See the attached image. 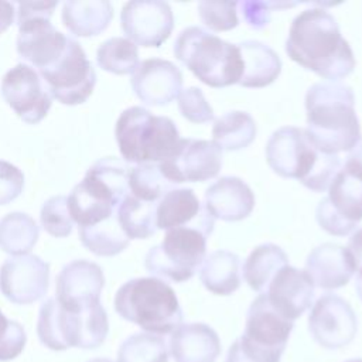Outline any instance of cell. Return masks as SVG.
<instances>
[{
	"label": "cell",
	"mask_w": 362,
	"mask_h": 362,
	"mask_svg": "<svg viewBox=\"0 0 362 362\" xmlns=\"http://www.w3.org/2000/svg\"><path fill=\"white\" fill-rule=\"evenodd\" d=\"M284 48L290 59L331 82L346 78L356 65L337 20L322 7L305 8L294 17Z\"/></svg>",
	"instance_id": "cell-1"
},
{
	"label": "cell",
	"mask_w": 362,
	"mask_h": 362,
	"mask_svg": "<svg viewBox=\"0 0 362 362\" xmlns=\"http://www.w3.org/2000/svg\"><path fill=\"white\" fill-rule=\"evenodd\" d=\"M307 127L311 141L325 154L349 151L361 139V124L351 86L341 82H318L305 98Z\"/></svg>",
	"instance_id": "cell-2"
},
{
	"label": "cell",
	"mask_w": 362,
	"mask_h": 362,
	"mask_svg": "<svg viewBox=\"0 0 362 362\" xmlns=\"http://www.w3.org/2000/svg\"><path fill=\"white\" fill-rule=\"evenodd\" d=\"M269 167L283 178H294L314 192L328 189L341 170L338 154H325L311 141L305 129L284 126L266 144Z\"/></svg>",
	"instance_id": "cell-3"
},
{
	"label": "cell",
	"mask_w": 362,
	"mask_h": 362,
	"mask_svg": "<svg viewBox=\"0 0 362 362\" xmlns=\"http://www.w3.org/2000/svg\"><path fill=\"white\" fill-rule=\"evenodd\" d=\"M129 173L127 163L116 157H103L86 171L68 197V209L78 228L100 223L117 214L129 194Z\"/></svg>",
	"instance_id": "cell-4"
},
{
	"label": "cell",
	"mask_w": 362,
	"mask_h": 362,
	"mask_svg": "<svg viewBox=\"0 0 362 362\" xmlns=\"http://www.w3.org/2000/svg\"><path fill=\"white\" fill-rule=\"evenodd\" d=\"M173 52L211 88L230 86L242 78L243 59L238 44L228 42L202 27L184 28L174 41Z\"/></svg>",
	"instance_id": "cell-5"
},
{
	"label": "cell",
	"mask_w": 362,
	"mask_h": 362,
	"mask_svg": "<svg viewBox=\"0 0 362 362\" xmlns=\"http://www.w3.org/2000/svg\"><path fill=\"white\" fill-rule=\"evenodd\" d=\"M116 313L148 334H170L182 322L175 291L161 279L137 277L126 281L115 296Z\"/></svg>",
	"instance_id": "cell-6"
},
{
	"label": "cell",
	"mask_w": 362,
	"mask_h": 362,
	"mask_svg": "<svg viewBox=\"0 0 362 362\" xmlns=\"http://www.w3.org/2000/svg\"><path fill=\"white\" fill-rule=\"evenodd\" d=\"M115 136L123 160L134 164H158L170 158L181 141L170 117L153 115L141 106H132L120 113Z\"/></svg>",
	"instance_id": "cell-7"
},
{
	"label": "cell",
	"mask_w": 362,
	"mask_h": 362,
	"mask_svg": "<svg viewBox=\"0 0 362 362\" xmlns=\"http://www.w3.org/2000/svg\"><path fill=\"white\" fill-rule=\"evenodd\" d=\"M107 332V314L100 303L76 313L68 311L55 298H48L40 307L37 334L49 349H95L105 342Z\"/></svg>",
	"instance_id": "cell-8"
},
{
	"label": "cell",
	"mask_w": 362,
	"mask_h": 362,
	"mask_svg": "<svg viewBox=\"0 0 362 362\" xmlns=\"http://www.w3.org/2000/svg\"><path fill=\"white\" fill-rule=\"evenodd\" d=\"M17 6V52L38 71L51 66L64 52L68 37L51 24L58 1H20Z\"/></svg>",
	"instance_id": "cell-9"
},
{
	"label": "cell",
	"mask_w": 362,
	"mask_h": 362,
	"mask_svg": "<svg viewBox=\"0 0 362 362\" xmlns=\"http://www.w3.org/2000/svg\"><path fill=\"white\" fill-rule=\"evenodd\" d=\"M208 236L197 228L165 230L160 245L153 246L144 260L148 273L174 283L189 280L206 255Z\"/></svg>",
	"instance_id": "cell-10"
},
{
	"label": "cell",
	"mask_w": 362,
	"mask_h": 362,
	"mask_svg": "<svg viewBox=\"0 0 362 362\" xmlns=\"http://www.w3.org/2000/svg\"><path fill=\"white\" fill-rule=\"evenodd\" d=\"M293 327L294 321L280 315L262 293L252 301L245 331L236 341L242 352L256 362H280Z\"/></svg>",
	"instance_id": "cell-11"
},
{
	"label": "cell",
	"mask_w": 362,
	"mask_h": 362,
	"mask_svg": "<svg viewBox=\"0 0 362 362\" xmlns=\"http://www.w3.org/2000/svg\"><path fill=\"white\" fill-rule=\"evenodd\" d=\"M51 98L64 105L83 103L93 92L96 74L78 41L68 37L61 57L40 71Z\"/></svg>",
	"instance_id": "cell-12"
},
{
	"label": "cell",
	"mask_w": 362,
	"mask_h": 362,
	"mask_svg": "<svg viewBox=\"0 0 362 362\" xmlns=\"http://www.w3.org/2000/svg\"><path fill=\"white\" fill-rule=\"evenodd\" d=\"M315 219L329 235L345 236L354 232L362 221V180L341 168L328 187V195L318 202Z\"/></svg>",
	"instance_id": "cell-13"
},
{
	"label": "cell",
	"mask_w": 362,
	"mask_h": 362,
	"mask_svg": "<svg viewBox=\"0 0 362 362\" xmlns=\"http://www.w3.org/2000/svg\"><path fill=\"white\" fill-rule=\"evenodd\" d=\"M308 331L322 348L339 349L356 335L358 318L351 304L338 294H322L308 314Z\"/></svg>",
	"instance_id": "cell-14"
},
{
	"label": "cell",
	"mask_w": 362,
	"mask_h": 362,
	"mask_svg": "<svg viewBox=\"0 0 362 362\" xmlns=\"http://www.w3.org/2000/svg\"><path fill=\"white\" fill-rule=\"evenodd\" d=\"M171 184L202 182L215 178L222 168V150L209 140L181 139L177 151L158 163Z\"/></svg>",
	"instance_id": "cell-15"
},
{
	"label": "cell",
	"mask_w": 362,
	"mask_h": 362,
	"mask_svg": "<svg viewBox=\"0 0 362 362\" xmlns=\"http://www.w3.org/2000/svg\"><path fill=\"white\" fill-rule=\"evenodd\" d=\"M1 96L28 124L40 123L51 107V95L40 74L27 64H17L1 81Z\"/></svg>",
	"instance_id": "cell-16"
},
{
	"label": "cell",
	"mask_w": 362,
	"mask_h": 362,
	"mask_svg": "<svg viewBox=\"0 0 362 362\" xmlns=\"http://www.w3.org/2000/svg\"><path fill=\"white\" fill-rule=\"evenodd\" d=\"M120 24L127 40L136 45L158 48L173 33L174 14L165 1L133 0L123 6Z\"/></svg>",
	"instance_id": "cell-17"
},
{
	"label": "cell",
	"mask_w": 362,
	"mask_h": 362,
	"mask_svg": "<svg viewBox=\"0 0 362 362\" xmlns=\"http://www.w3.org/2000/svg\"><path fill=\"white\" fill-rule=\"evenodd\" d=\"M49 264L35 255L8 257L0 267V291L14 304H31L47 294Z\"/></svg>",
	"instance_id": "cell-18"
},
{
	"label": "cell",
	"mask_w": 362,
	"mask_h": 362,
	"mask_svg": "<svg viewBox=\"0 0 362 362\" xmlns=\"http://www.w3.org/2000/svg\"><path fill=\"white\" fill-rule=\"evenodd\" d=\"M105 286L99 264L81 259L62 267L55 280V300L68 311H82L100 303Z\"/></svg>",
	"instance_id": "cell-19"
},
{
	"label": "cell",
	"mask_w": 362,
	"mask_h": 362,
	"mask_svg": "<svg viewBox=\"0 0 362 362\" xmlns=\"http://www.w3.org/2000/svg\"><path fill=\"white\" fill-rule=\"evenodd\" d=\"M136 96L148 106H165L180 96L182 74L177 65L163 58H148L139 64L130 79Z\"/></svg>",
	"instance_id": "cell-20"
},
{
	"label": "cell",
	"mask_w": 362,
	"mask_h": 362,
	"mask_svg": "<svg viewBox=\"0 0 362 362\" xmlns=\"http://www.w3.org/2000/svg\"><path fill=\"white\" fill-rule=\"evenodd\" d=\"M314 287L304 270L287 264L273 276L264 294L280 315L294 321L311 307Z\"/></svg>",
	"instance_id": "cell-21"
},
{
	"label": "cell",
	"mask_w": 362,
	"mask_h": 362,
	"mask_svg": "<svg viewBox=\"0 0 362 362\" xmlns=\"http://www.w3.org/2000/svg\"><path fill=\"white\" fill-rule=\"evenodd\" d=\"M156 222L157 229L197 228L208 238L215 225V219L191 188H174L168 191L157 204Z\"/></svg>",
	"instance_id": "cell-22"
},
{
	"label": "cell",
	"mask_w": 362,
	"mask_h": 362,
	"mask_svg": "<svg viewBox=\"0 0 362 362\" xmlns=\"http://www.w3.org/2000/svg\"><path fill=\"white\" fill-rule=\"evenodd\" d=\"M204 206L214 219L236 222L247 218L255 208V194L239 177H221L205 189Z\"/></svg>",
	"instance_id": "cell-23"
},
{
	"label": "cell",
	"mask_w": 362,
	"mask_h": 362,
	"mask_svg": "<svg viewBox=\"0 0 362 362\" xmlns=\"http://www.w3.org/2000/svg\"><path fill=\"white\" fill-rule=\"evenodd\" d=\"M304 272L314 286L322 290H335L348 284L356 267L345 246L328 242L308 253Z\"/></svg>",
	"instance_id": "cell-24"
},
{
	"label": "cell",
	"mask_w": 362,
	"mask_h": 362,
	"mask_svg": "<svg viewBox=\"0 0 362 362\" xmlns=\"http://www.w3.org/2000/svg\"><path fill=\"white\" fill-rule=\"evenodd\" d=\"M168 346L175 362H216L222 351L216 331L204 322L177 327L171 332Z\"/></svg>",
	"instance_id": "cell-25"
},
{
	"label": "cell",
	"mask_w": 362,
	"mask_h": 362,
	"mask_svg": "<svg viewBox=\"0 0 362 362\" xmlns=\"http://www.w3.org/2000/svg\"><path fill=\"white\" fill-rule=\"evenodd\" d=\"M242 59L243 74L239 85L243 88H264L273 83L281 72V59L269 45L247 40L238 44Z\"/></svg>",
	"instance_id": "cell-26"
},
{
	"label": "cell",
	"mask_w": 362,
	"mask_h": 362,
	"mask_svg": "<svg viewBox=\"0 0 362 362\" xmlns=\"http://www.w3.org/2000/svg\"><path fill=\"white\" fill-rule=\"evenodd\" d=\"M61 17L74 35L95 37L109 27L113 7L106 0H69L64 3Z\"/></svg>",
	"instance_id": "cell-27"
},
{
	"label": "cell",
	"mask_w": 362,
	"mask_h": 362,
	"mask_svg": "<svg viewBox=\"0 0 362 362\" xmlns=\"http://www.w3.org/2000/svg\"><path fill=\"white\" fill-rule=\"evenodd\" d=\"M199 280L204 287L218 296H229L240 286V259L229 250H215L205 256Z\"/></svg>",
	"instance_id": "cell-28"
},
{
	"label": "cell",
	"mask_w": 362,
	"mask_h": 362,
	"mask_svg": "<svg viewBox=\"0 0 362 362\" xmlns=\"http://www.w3.org/2000/svg\"><path fill=\"white\" fill-rule=\"evenodd\" d=\"M288 264L286 252L274 243H263L256 246L246 257L242 272L247 286L255 291H264L273 276Z\"/></svg>",
	"instance_id": "cell-29"
},
{
	"label": "cell",
	"mask_w": 362,
	"mask_h": 362,
	"mask_svg": "<svg viewBox=\"0 0 362 362\" xmlns=\"http://www.w3.org/2000/svg\"><path fill=\"white\" fill-rule=\"evenodd\" d=\"M256 123L247 112L232 110L218 117L212 127L214 143L225 151L246 148L256 137Z\"/></svg>",
	"instance_id": "cell-30"
},
{
	"label": "cell",
	"mask_w": 362,
	"mask_h": 362,
	"mask_svg": "<svg viewBox=\"0 0 362 362\" xmlns=\"http://www.w3.org/2000/svg\"><path fill=\"white\" fill-rule=\"evenodd\" d=\"M158 202H147L136 198L130 192L117 208V221L129 239H147L157 229L156 209Z\"/></svg>",
	"instance_id": "cell-31"
},
{
	"label": "cell",
	"mask_w": 362,
	"mask_h": 362,
	"mask_svg": "<svg viewBox=\"0 0 362 362\" xmlns=\"http://www.w3.org/2000/svg\"><path fill=\"white\" fill-rule=\"evenodd\" d=\"M35 221L23 212H10L0 219V249L6 253L27 255L38 239Z\"/></svg>",
	"instance_id": "cell-32"
},
{
	"label": "cell",
	"mask_w": 362,
	"mask_h": 362,
	"mask_svg": "<svg viewBox=\"0 0 362 362\" xmlns=\"http://www.w3.org/2000/svg\"><path fill=\"white\" fill-rule=\"evenodd\" d=\"M78 235L82 245L96 256L119 255L130 242L119 225L117 215L92 226L78 228Z\"/></svg>",
	"instance_id": "cell-33"
},
{
	"label": "cell",
	"mask_w": 362,
	"mask_h": 362,
	"mask_svg": "<svg viewBox=\"0 0 362 362\" xmlns=\"http://www.w3.org/2000/svg\"><path fill=\"white\" fill-rule=\"evenodd\" d=\"M98 65L115 75L133 74L139 66V49L124 37H113L102 42L96 52Z\"/></svg>",
	"instance_id": "cell-34"
},
{
	"label": "cell",
	"mask_w": 362,
	"mask_h": 362,
	"mask_svg": "<svg viewBox=\"0 0 362 362\" xmlns=\"http://www.w3.org/2000/svg\"><path fill=\"white\" fill-rule=\"evenodd\" d=\"M174 189L160 171L158 164H137L129 173V192L147 202H158L168 191Z\"/></svg>",
	"instance_id": "cell-35"
},
{
	"label": "cell",
	"mask_w": 362,
	"mask_h": 362,
	"mask_svg": "<svg viewBox=\"0 0 362 362\" xmlns=\"http://www.w3.org/2000/svg\"><path fill=\"white\" fill-rule=\"evenodd\" d=\"M117 362H168L167 344L156 334H133L122 342Z\"/></svg>",
	"instance_id": "cell-36"
},
{
	"label": "cell",
	"mask_w": 362,
	"mask_h": 362,
	"mask_svg": "<svg viewBox=\"0 0 362 362\" xmlns=\"http://www.w3.org/2000/svg\"><path fill=\"white\" fill-rule=\"evenodd\" d=\"M44 230L55 238H65L72 232V218L68 209V197L57 195L45 201L40 214Z\"/></svg>",
	"instance_id": "cell-37"
},
{
	"label": "cell",
	"mask_w": 362,
	"mask_h": 362,
	"mask_svg": "<svg viewBox=\"0 0 362 362\" xmlns=\"http://www.w3.org/2000/svg\"><path fill=\"white\" fill-rule=\"evenodd\" d=\"M198 16L212 31H228L239 24L238 1H199Z\"/></svg>",
	"instance_id": "cell-38"
},
{
	"label": "cell",
	"mask_w": 362,
	"mask_h": 362,
	"mask_svg": "<svg viewBox=\"0 0 362 362\" xmlns=\"http://www.w3.org/2000/svg\"><path fill=\"white\" fill-rule=\"evenodd\" d=\"M178 110L182 117L192 123H208L214 120V109L205 99L199 88L191 86L181 90L178 96Z\"/></svg>",
	"instance_id": "cell-39"
},
{
	"label": "cell",
	"mask_w": 362,
	"mask_h": 362,
	"mask_svg": "<svg viewBox=\"0 0 362 362\" xmlns=\"http://www.w3.org/2000/svg\"><path fill=\"white\" fill-rule=\"evenodd\" d=\"M296 1H257V0H243L238 1L239 13L243 21L253 30L264 28L270 21V14L274 10H283L297 6Z\"/></svg>",
	"instance_id": "cell-40"
},
{
	"label": "cell",
	"mask_w": 362,
	"mask_h": 362,
	"mask_svg": "<svg viewBox=\"0 0 362 362\" xmlns=\"http://www.w3.org/2000/svg\"><path fill=\"white\" fill-rule=\"evenodd\" d=\"M27 335L21 324L7 320L0 311V361L18 356L25 346Z\"/></svg>",
	"instance_id": "cell-41"
},
{
	"label": "cell",
	"mask_w": 362,
	"mask_h": 362,
	"mask_svg": "<svg viewBox=\"0 0 362 362\" xmlns=\"http://www.w3.org/2000/svg\"><path fill=\"white\" fill-rule=\"evenodd\" d=\"M24 188V174L8 161L0 160V205L14 201Z\"/></svg>",
	"instance_id": "cell-42"
},
{
	"label": "cell",
	"mask_w": 362,
	"mask_h": 362,
	"mask_svg": "<svg viewBox=\"0 0 362 362\" xmlns=\"http://www.w3.org/2000/svg\"><path fill=\"white\" fill-rule=\"evenodd\" d=\"M345 173L349 175L362 180V137L358 140V143L348 151L346 161L342 167Z\"/></svg>",
	"instance_id": "cell-43"
},
{
	"label": "cell",
	"mask_w": 362,
	"mask_h": 362,
	"mask_svg": "<svg viewBox=\"0 0 362 362\" xmlns=\"http://www.w3.org/2000/svg\"><path fill=\"white\" fill-rule=\"evenodd\" d=\"M346 250L349 252L358 272L362 267V228L354 230L348 240Z\"/></svg>",
	"instance_id": "cell-44"
},
{
	"label": "cell",
	"mask_w": 362,
	"mask_h": 362,
	"mask_svg": "<svg viewBox=\"0 0 362 362\" xmlns=\"http://www.w3.org/2000/svg\"><path fill=\"white\" fill-rule=\"evenodd\" d=\"M14 4L0 0V34L4 33L14 21Z\"/></svg>",
	"instance_id": "cell-45"
},
{
	"label": "cell",
	"mask_w": 362,
	"mask_h": 362,
	"mask_svg": "<svg viewBox=\"0 0 362 362\" xmlns=\"http://www.w3.org/2000/svg\"><path fill=\"white\" fill-rule=\"evenodd\" d=\"M225 362H256V361H253V359H250L249 356H246V355L242 352V349H240L238 341H235V342L229 346V349H228Z\"/></svg>",
	"instance_id": "cell-46"
},
{
	"label": "cell",
	"mask_w": 362,
	"mask_h": 362,
	"mask_svg": "<svg viewBox=\"0 0 362 362\" xmlns=\"http://www.w3.org/2000/svg\"><path fill=\"white\" fill-rule=\"evenodd\" d=\"M355 291H356L359 300L362 301V267L358 270L356 277H355Z\"/></svg>",
	"instance_id": "cell-47"
},
{
	"label": "cell",
	"mask_w": 362,
	"mask_h": 362,
	"mask_svg": "<svg viewBox=\"0 0 362 362\" xmlns=\"http://www.w3.org/2000/svg\"><path fill=\"white\" fill-rule=\"evenodd\" d=\"M88 362H112V361L107 359V358H95V359H90Z\"/></svg>",
	"instance_id": "cell-48"
},
{
	"label": "cell",
	"mask_w": 362,
	"mask_h": 362,
	"mask_svg": "<svg viewBox=\"0 0 362 362\" xmlns=\"http://www.w3.org/2000/svg\"><path fill=\"white\" fill-rule=\"evenodd\" d=\"M345 362H362V358H352V359H348Z\"/></svg>",
	"instance_id": "cell-49"
}]
</instances>
